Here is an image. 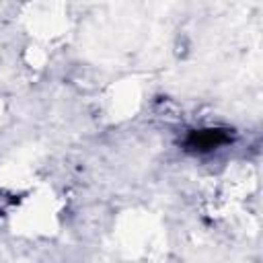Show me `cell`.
<instances>
[{
	"instance_id": "1",
	"label": "cell",
	"mask_w": 263,
	"mask_h": 263,
	"mask_svg": "<svg viewBox=\"0 0 263 263\" xmlns=\"http://www.w3.org/2000/svg\"><path fill=\"white\" fill-rule=\"evenodd\" d=\"M228 140H230V136L224 129H195L185 140V146L195 152H208L212 148L226 144Z\"/></svg>"
}]
</instances>
